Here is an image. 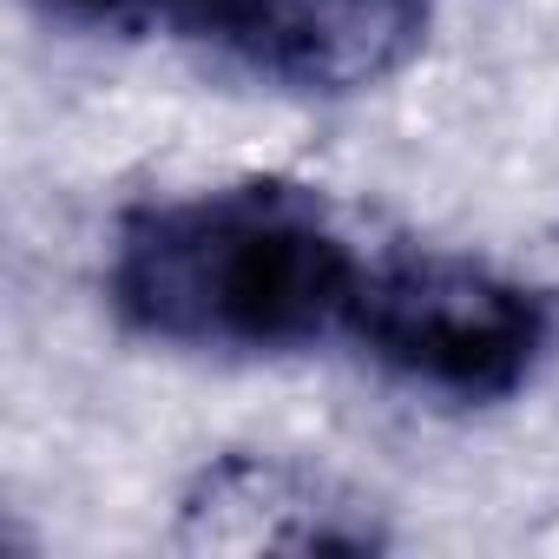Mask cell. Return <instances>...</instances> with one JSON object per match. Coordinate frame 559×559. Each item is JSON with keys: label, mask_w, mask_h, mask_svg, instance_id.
<instances>
[{"label": "cell", "mask_w": 559, "mask_h": 559, "mask_svg": "<svg viewBox=\"0 0 559 559\" xmlns=\"http://www.w3.org/2000/svg\"><path fill=\"white\" fill-rule=\"evenodd\" d=\"M559 310L539 284L454 250L382 243L349 349L441 402H507L552 356Z\"/></svg>", "instance_id": "2"}, {"label": "cell", "mask_w": 559, "mask_h": 559, "mask_svg": "<svg viewBox=\"0 0 559 559\" xmlns=\"http://www.w3.org/2000/svg\"><path fill=\"white\" fill-rule=\"evenodd\" d=\"M382 243L330 198L237 178L119 217L106 297L126 330L198 356H297L349 343Z\"/></svg>", "instance_id": "1"}, {"label": "cell", "mask_w": 559, "mask_h": 559, "mask_svg": "<svg viewBox=\"0 0 559 559\" xmlns=\"http://www.w3.org/2000/svg\"><path fill=\"white\" fill-rule=\"evenodd\" d=\"M47 21L165 40L276 93L343 99L395 80L435 34V0H34Z\"/></svg>", "instance_id": "3"}, {"label": "cell", "mask_w": 559, "mask_h": 559, "mask_svg": "<svg viewBox=\"0 0 559 559\" xmlns=\"http://www.w3.org/2000/svg\"><path fill=\"white\" fill-rule=\"evenodd\" d=\"M191 552H382L389 526L362 493L276 454H224L178 500Z\"/></svg>", "instance_id": "4"}]
</instances>
